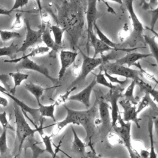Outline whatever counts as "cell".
<instances>
[{
	"label": "cell",
	"instance_id": "cb8c5ba5",
	"mask_svg": "<svg viewBox=\"0 0 158 158\" xmlns=\"http://www.w3.org/2000/svg\"><path fill=\"white\" fill-rule=\"evenodd\" d=\"M38 106V110L41 118L48 117L51 118L54 122H56V119L54 115L55 107L56 104L55 103L49 105H43L41 103Z\"/></svg>",
	"mask_w": 158,
	"mask_h": 158
},
{
	"label": "cell",
	"instance_id": "5bb4252c",
	"mask_svg": "<svg viewBox=\"0 0 158 158\" xmlns=\"http://www.w3.org/2000/svg\"><path fill=\"white\" fill-rule=\"evenodd\" d=\"M98 0H87V9L86 13V25H87V41L89 35L94 32L93 25L98 17V12L97 9Z\"/></svg>",
	"mask_w": 158,
	"mask_h": 158
},
{
	"label": "cell",
	"instance_id": "9a60e30c",
	"mask_svg": "<svg viewBox=\"0 0 158 158\" xmlns=\"http://www.w3.org/2000/svg\"><path fill=\"white\" fill-rule=\"evenodd\" d=\"M149 56H152L151 54H144L138 52L130 51L127 52V54L124 56L116 59L115 63L130 67L131 66L134 65L135 64L138 62L139 60L143 59Z\"/></svg>",
	"mask_w": 158,
	"mask_h": 158
},
{
	"label": "cell",
	"instance_id": "74e56055",
	"mask_svg": "<svg viewBox=\"0 0 158 158\" xmlns=\"http://www.w3.org/2000/svg\"><path fill=\"white\" fill-rule=\"evenodd\" d=\"M104 73L106 77L107 78V79H108V80L113 85L116 84V85L121 86V85H123L127 83L129 81L128 79H127V78H125V80H120L117 77L109 74V73H107L106 71H104Z\"/></svg>",
	"mask_w": 158,
	"mask_h": 158
},
{
	"label": "cell",
	"instance_id": "f6af8a7d",
	"mask_svg": "<svg viewBox=\"0 0 158 158\" xmlns=\"http://www.w3.org/2000/svg\"><path fill=\"white\" fill-rule=\"evenodd\" d=\"M88 146H89V148H91L90 151L89 152H87L86 155V157H89V158H102L101 157H100L99 155H98L93 146V144L92 143H89L87 144Z\"/></svg>",
	"mask_w": 158,
	"mask_h": 158
},
{
	"label": "cell",
	"instance_id": "603a6c76",
	"mask_svg": "<svg viewBox=\"0 0 158 158\" xmlns=\"http://www.w3.org/2000/svg\"><path fill=\"white\" fill-rule=\"evenodd\" d=\"M143 39L144 42L149 46L151 56H153L156 60L158 72V43L156 40V38L154 36H150L149 35H143Z\"/></svg>",
	"mask_w": 158,
	"mask_h": 158
},
{
	"label": "cell",
	"instance_id": "836d02e7",
	"mask_svg": "<svg viewBox=\"0 0 158 158\" xmlns=\"http://www.w3.org/2000/svg\"><path fill=\"white\" fill-rule=\"evenodd\" d=\"M50 51V49L48 48L47 46H38L37 48H35L31 50L30 52H29L28 54L23 55L21 57L22 58H30L33 57L38 56H42L44 55L48 52H49Z\"/></svg>",
	"mask_w": 158,
	"mask_h": 158
},
{
	"label": "cell",
	"instance_id": "8d00e7d4",
	"mask_svg": "<svg viewBox=\"0 0 158 158\" xmlns=\"http://www.w3.org/2000/svg\"><path fill=\"white\" fill-rule=\"evenodd\" d=\"M75 89H77V86H73L70 88L65 93L60 94L56 99L54 103L56 104V106L59 105H64L67 101H69V98L70 96V94L72 91H73Z\"/></svg>",
	"mask_w": 158,
	"mask_h": 158
},
{
	"label": "cell",
	"instance_id": "60d3db41",
	"mask_svg": "<svg viewBox=\"0 0 158 158\" xmlns=\"http://www.w3.org/2000/svg\"><path fill=\"white\" fill-rule=\"evenodd\" d=\"M108 141L109 143L112 145H116L117 144H122V141L120 136L114 131L113 132H110L107 136Z\"/></svg>",
	"mask_w": 158,
	"mask_h": 158
},
{
	"label": "cell",
	"instance_id": "9c48e42d",
	"mask_svg": "<svg viewBox=\"0 0 158 158\" xmlns=\"http://www.w3.org/2000/svg\"><path fill=\"white\" fill-rule=\"evenodd\" d=\"M23 22L26 26L27 29L26 36L21 46L19 48L17 52H25L29 48L40 43L42 41L41 36L43 30H33L30 25L29 20L26 18L23 19Z\"/></svg>",
	"mask_w": 158,
	"mask_h": 158
},
{
	"label": "cell",
	"instance_id": "e575fe53",
	"mask_svg": "<svg viewBox=\"0 0 158 158\" xmlns=\"http://www.w3.org/2000/svg\"><path fill=\"white\" fill-rule=\"evenodd\" d=\"M94 76H95L94 78L97 84L107 87L109 89H112L115 86V85L112 84L109 81L107 80V78L106 77L104 73H102L101 70L98 74H94Z\"/></svg>",
	"mask_w": 158,
	"mask_h": 158
},
{
	"label": "cell",
	"instance_id": "4dcf8cb0",
	"mask_svg": "<svg viewBox=\"0 0 158 158\" xmlns=\"http://www.w3.org/2000/svg\"><path fill=\"white\" fill-rule=\"evenodd\" d=\"M19 49L18 45L12 42L9 46L0 48V57L8 56L12 59H14L13 55L17 52Z\"/></svg>",
	"mask_w": 158,
	"mask_h": 158
},
{
	"label": "cell",
	"instance_id": "6da1fadb",
	"mask_svg": "<svg viewBox=\"0 0 158 158\" xmlns=\"http://www.w3.org/2000/svg\"><path fill=\"white\" fill-rule=\"evenodd\" d=\"M62 106L65 109L66 116L62 120L56 123L51 135L52 136L57 135L64 128L69 124L81 125L86 131V138L88 139V144L91 143V138L94 133L96 127L94 121L98 112L97 101L91 107L83 110H74L68 107L65 104Z\"/></svg>",
	"mask_w": 158,
	"mask_h": 158
},
{
	"label": "cell",
	"instance_id": "681fc988",
	"mask_svg": "<svg viewBox=\"0 0 158 158\" xmlns=\"http://www.w3.org/2000/svg\"><path fill=\"white\" fill-rule=\"evenodd\" d=\"M153 122H154V128L155 130L156 135L158 138V118H156L155 120H153Z\"/></svg>",
	"mask_w": 158,
	"mask_h": 158
},
{
	"label": "cell",
	"instance_id": "ee69618b",
	"mask_svg": "<svg viewBox=\"0 0 158 158\" xmlns=\"http://www.w3.org/2000/svg\"><path fill=\"white\" fill-rule=\"evenodd\" d=\"M28 1H29V0H15L14 4L12 7L10 9V10L12 12H13L14 10H15L19 8H20V7H22L26 6L28 4Z\"/></svg>",
	"mask_w": 158,
	"mask_h": 158
},
{
	"label": "cell",
	"instance_id": "f1b7e54d",
	"mask_svg": "<svg viewBox=\"0 0 158 158\" xmlns=\"http://www.w3.org/2000/svg\"><path fill=\"white\" fill-rule=\"evenodd\" d=\"M27 139L28 146H27L26 148H29L31 149L33 158H37L40 154L45 152L44 149H42L38 146V144H39V143L35 139V136L28 137Z\"/></svg>",
	"mask_w": 158,
	"mask_h": 158
},
{
	"label": "cell",
	"instance_id": "ffe728a7",
	"mask_svg": "<svg viewBox=\"0 0 158 158\" xmlns=\"http://www.w3.org/2000/svg\"><path fill=\"white\" fill-rule=\"evenodd\" d=\"M23 87L28 91L30 92L36 99L37 101L38 105L40 104V99L42 97V96L44 94V92L48 88L42 87L41 86H40L37 84L33 83H25L23 85Z\"/></svg>",
	"mask_w": 158,
	"mask_h": 158
},
{
	"label": "cell",
	"instance_id": "ba28073f",
	"mask_svg": "<svg viewBox=\"0 0 158 158\" xmlns=\"http://www.w3.org/2000/svg\"><path fill=\"white\" fill-rule=\"evenodd\" d=\"M123 89L120 85H115V86L110 89L106 96V100L110 104V109L111 110V126L112 127L115 126L117 123L118 117L120 115V110L118 107L119 99L123 97L122 91Z\"/></svg>",
	"mask_w": 158,
	"mask_h": 158
},
{
	"label": "cell",
	"instance_id": "7bdbcfd3",
	"mask_svg": "<svg viewBox=\"0 0 158 158\" xmlns=\"http://www.w3.org/2000/svg\"><path fill=\"white\" fill-rule=\"evenodd\" d=\"M23 23L22 21V14L20 12H17L15 14L14 21L11 26V30H18L22 27Z\"/></svg>",
	"mask_w": 158,
	"mask_h": 158
},
{
	"label": "cell",
	"instance_id": "5b68a950",
	"mask_svg": "<svg viewBox=\"0 0 158 158\" xmlns=\"http://www.w3.org/2000/svg\"><path fill=\"white\" fill-rule=\"evenodd\" d=\"M134 1L135 0H123V3L127 9L133 27V31L130 35V41L133 44H136L139 41L144 42L143 31L144 27L135 11L133 6Z\"/></svg>",
	"mask_w": 158,
	"mask_h": 158
},
{
	"label": "cell",
	"instance_id": "f5cc1de1",
	"mask_svg": "<svg viewBox=\"0 0 158 158\" xmlns=\"http://www.w3.org/2000/svg\"><path fill=\"white\" fill-rule=\"evenodd\" d=\"M146 0H140V3H139V4H140V6H144L145 4H146Z\"/></svg>",
	"mask_w": 158,
	"mask_h": 158
},
{
	"label": "cell",
	"instance_id": "7dc6e473",
	"mask_svg": "<svg viewBox=\"0 0 158 158\" xmlns=\"http://www.w3.org/2000/svg\"><path fill=\"white\" fill-rule=\"evenodd\" d=\"M12 13V11L10 9H6L2 7H0V15H7V16H10V14Z\"/></svg>",
	"mask_w": 158,
	"mask_h": 158
},
{
	"label": "cell",
	"instance_id": "d6986e66",
	"mask_svg": "<svg viewBox=\"0 0 158 158\" xmlns=\"http://www.w3.org/2000/svg\"><path fill=\"white\" fill-rule=\"evenodd\" d=\"M71 129L73 133V141L72 143V149L75 152L80 154V156H85L86 154V147L88 145L78 136L76 131L73 128V126L71 127Z\"/></svg>",
	"mask_w": 158,
	"mask_h": 158
},
{
	"label": "cell",
	"instance_id": "e0dca14e",
	"mask_svg": "<svg viewBox=\"0 0 158 158\" xmlns=\"http://www.w3.org/2000/svg\"><path fill=\"white\" fill-rule=\"evenodd\" d=\"M93 30H94L98 38L101 40L102 42H104V43H106L107 45L109 46L110 47L112 48L113 49H114L115 50H118V51H124V52H130V51H133V50H135V49H138V48H120L119 46L120 44L118 43H116L115 42H114L112 40H110L102 31L99 28V27L98 26L96 22H95L94 23L93 25Z\"/></svg>",
	"mask_w": 158,
	"mask_h": 158
},
{
	"label": "cell",
	"instance_id": "8992f818",
	"mask_svg": "<svg viewBox=\"0 0 158 158\" xmlns=\"http://www.w3.org/2000/svg\"><path fill=\"white\" fill-rule=\"evenodd\" d=\"M4 62L15 63L17 64L15 69L17 70H30L35 71L42 74L43 76L49 79L53 83H56L59 80L57 78H53L49 74L48 69L42 65H40L33 61L30 58H14L10 60H5Z\"/></svg>",
	"mask_w": 158,
	"mask_h": 158
},
{
	"label": "cell",
	"instance_id": "ab89813d",
	"mask_svg": "<svg viewBox=\"0 0 158 158\" xmlns=\"http://www.w3.org/2000/svg\"><path fill=\"white\" fill-rule=\"evenodd\" d=\"M0 123L2 127V128H7V130L10 129L12 131H15L14 128L10 125L9 123L6 111L0 113Z\"/></svg>",
	"mask_w": 158,
	"mask_h": 158
},
{
	"label": "cell",
	"instance_id": "d590c367",
	"mask_svg": "<svg viewBox=\"0 0 158 158\" xmlns=\"http://www.w3.org/2000/svg\"><path fill=\"white\" fill-rule=\"evenodd\" d=\"M152 101V100L150 95L147 93H144V95L142 97L141 99L138 102V103L137 104L136 110H137L138 114L140 113L145 108L149 106Z\"/></svg>",
	"mask_w": 158,
	"mask_h": 158
},
{
	"label": "cell",
	"instance_id": "484cf974",
	"mask_svg": "<svg viewBox=\"0 0 158 158\" xmlns=\"http://www.w3.org/2000/svg\"><path fill=\"white\" fill-rule=\"evenodd\" d=\"M9 75L14 80V86L12 88H10V90L9 91L12 94L14 95L15 93L16 88L22 84L23 81L27 80L28 78L29 75L28 74L24 73L19 71L16 72H10L9 73Z\"/></svg>",
	"mask_w": 158,
	"mask_h": 158
},
{
	"label": "cell",
	"instance_id": "b9f144b4",
	"mask_svg": "<svg viewBox=\"0 0 158 158\" xmlns=\"http://www.w3.org/2000/svg\"><path fill=\"white\" fill-rule=\"evenodd\" d=\"M151 14V20H150V28L154 29L155 25L158 20V6L153 9H151L150 11Z\"/></svg>",
	"mask_w": 158,
	"mask_h": 158
},
{
	"label": "cell",
	"instance_id": "f546056e",
	"mask_svg": "<svg viewBox=\"0 0 158 158\" xmlns=\"http://www.w3.org/2000/svg\"><path fill=\"white\" fill-rule=\"evenodd\" d=\"M50 30L53 35L54 40L55 43L57 45L61 46V45L62 44L63 35H64V33L65 29L61 28L57 25H52L50 27Z\"/></svg>",
	"mask_w": 158,
	"mask_h": 158
},
{
	"label": "cell",
	"instance_id": "7402d4cb",
	"mask_svg": "<svg viewBox=\"0 0 158 158\" xmlns=\"http://www.w3.org/2000/svg\"><path fill=\"white\" fill-rule=\"evenodd\" d=\"M7 128H2L0 135V158H13L7 143Z\"/></svg>",
	"mask_w": 158,
	"mask_h": 158
},
{
	"label": "cell",
	"instance_id": "db71d44e",
	"mask_svg": "<svg viewBox=\"0 0 158 158\" xmlns=\"http://www.w3.org/2000/svg\"><path fill=\"white\" fill-rule=\"evenodd\" d=\"M64 154H65V155H66V156H67V157H69V158H73V157H71V156H69V155H68V154H66V153H65V152H64Z\"/></svg>",
	"mask_w": 158,
	"mask_h": 158
},
{
	"label": "cell",
	"instance_id": "c3c4849f",
	"mask_svg": "<svg viewBox=\"0 0 158 158\" xmlns=\"http://www.w3.org/2000/svg\"><path fill=\"white\" fill-rule=\"evenodd\" d=\"M8 104H9L8 100L5 97L0 96V106L2 107H6L8 106Z\"/></svg>",
	"mask_w": 158,
	"mask_h": 158
},
{
	"label": "cell",
	"instance_id": "d4e9b609",
	"mask_svg": "<svg viewBox=\"0 0 158 158\" xmlns=\"http://www.w3.org/2000/svg\"><path fill=\"white\" fill-rule=\"evenodd\" d=\"M148 131L150 142L149 158H157V154L155 149L154 141V122L152 118H149L148 122Z\"/></svg>",
	"mask_w": 158,
	"mask_h": 158
},
{
	"label": "cell",
	"instance_id": "ac0fdd59",
	"mask_svg": "<svg viewBox=\"0 0 158 158\" xmlns=\"http://www.w3.org/2000/svg\"><path fill=\"white\" fill-rule=\"evenodd\" d=\"M43 128L44 127H43V122L41 123V127L40 130L38 131L39 133L40 134L41 138L42 139V141L44 144V151L46 152H48L50 154L52 158H56V154L57 152L60 151V146L61 144L62 140L59 143V144L57 146H56V150L54 151L52 146V136L51 135H48L45 134L43 131Z\"/></svg>",
	"mask_w": 158,
	"mask_h": 158
},
{
	"label": "cell",
	"instance_id": "f907efd6",
	"mask_svg": "<svg viewBox=\"0 0 158 158\" xmlns=\"http://www.w3.org/2000/svg\"><path fill=\"white\" fill-rule=\"evenodd\" d=\"M36 1V2L37 4V6L38 7V9L40 10V12L41 14V10H42V6H41V0H35Z\"/></svg>",
	"mask_w": 158,
	"mask_h": 158
},
{
	"label": "cell",
	"instance_id": "277c9868",
	"mask_svg": "<svg viewBox=\"0 0 158 158\" xmlns=\"http://www.w3.org/2000/svg\"><path fill=\"white\" fill-rule=\"evenodd\" d=\"M101 71H106L112 75H118L127 79H131L135 81L141 79V74L139 70H136L125 65H119L109 61L100 66Z\"/></svg>",
	"mask_w": 158,
	"mask_h": 158
},
{
	"label": "cell",
	"instance_id": "44dd1931",
	"mask_svg": "<svg viewBox=\"0 0 158 158\" xmlns=\"http://www.w3.org/2000/svg\"><path fill=\"white\" fill-rule=\"evenodd\" d=\"M136 85L139 86L141 92L148 93L152 100L158 105V89L152 88L151 85L146 83L141 78L136 81Z\"/></svg>",
	"mask_w": 158,
	"mask_h": 158
},
{
	"label": "cell",
	"instance_id": "1f68e13d",
	"mask_svg": "<svg viewBox=\"0 0 158 158\" xmlns=\"http://www.w3.org/2000/svg\"><path fill=\"white\" fill-rule=\"evenodd\" d=\"M134 146L132 145V148L140 158H149V151L144 148L143 143L140 141H136L133 143Z\"/></svg>",
	"mask_w": 158,
	"mask_h": 158
},
{
	"label": "cell",
	"instance_id": "bcb514c9",
	"mask_svg": "<svg viewBox=\"0 0 158 158\" xmlns=\"http://www.w3.org/2000/svg\"><path fill=\"white\" fill-rule=\"evenodd\" d=\"M157 2H158V0H149V1L148 2H146V4L142 7L144 10H147L150 7H154V5L156 4Z\"/></svg>",
	"mask_w": 158,
	"mask_h": 158
},
{
	"label": "cell",
	"instance_id": "4fadbf2b",
	"mask_svg": "<svg viewBox=\"0 0 158 158\" xmlns=\"http://www.w3.org/2000/svg\"><path fill=\"white\" fill-rule=\"evenodd\" d=\"M89 44L94 49V55L93 56V57H96L99 54H101L102 56L103 55V53L104 52H108L110 51H112L113 50H115L114 49L107 45L106 43L100 40L96 36L94 32L91 33V34L89 36L88 40L86 41V54L88 55H89Z\"/></svg>",
	"mask_w": 158,
	"mask_h": 158
},
{
	"label": "cell",
	"instance_id": "8fae6325",
	"mask_svg": "<svg viewBox=\"0 0 158 158\" xmlns=\"http://www.w3.org/2000/svg\"><path fill=\"white\" fill-rule=\"evenodd\" d=\"M78 56V52L70 50L62 49L60 51L59 57L60 67L58 72V80H60L65 75L66 70L75 61Z\"/></svg>",
	"mask_w": 158,
	"mask_h": 158
},
{
	"label": "cell",
	"instance_id": "d6a6232c",
	"mask_svg": "<svg viewBox=\"0 0 158 158\" xmlns=\"http://www.w3.org/2000/svg\"><path fill=\"white\" fill-rule=\"evenodd\" d=\"M21 34L18 32L0 29V38L3 42H7L15 38H21Z\"/></svg>",
	"mask_w": 158,
	"mask_h": 158
},
{
	"label": "cell",
	"instance_id": "f35d334b",
	"mask_svg": "<svg viewBox=\"0 0 158 158\" xmlns=\"http://www.w3.org/2000/svg\"><path fill=\"white\" fill-rule=\"evenodd\" d=\"M134 65H135L136 67H138L139 69V71L141 72V74H143L145 78H146L147 79H148L150 81H152L156 83V84H157L158 85V80L155 77V76L153 74L150 73L149 72H148L146 70L143 69L139 62H136Z\"/></svg>",
	"mask_w": 158,
	"mask_h": 158
},
{
	"label": "cell",
	"instance_id": "7c38bea8",
	"mask_svg": "<svg viewBox=\"0 0 158 158\" xmlns=\"http://www.w3.org/2000/svg\"><path fill=\"white\" fill-rule=\"evenodd\" d=\"M97 85L95 78H94L91 83L84 88L82 90L78 93L70 96L69 98V101H78L82 103L86 109L90 107L91 105V95L92 91L94 86Z\"/></svg>",
	"mask_w": 158,
	"mask_h": 158
},
{
	"label": "cell",
	"instance_id": "52a82bcc",
	"mask_svg": "<svg viewBox=\"0 0 158 158\" xmlns=\"http://www.w3.org/2000/svg\"><path fill=\"white\" fill-rule=\"evenodd\" d=\"M117 123H118V125H116L112 127L114 131L117 133L121 138L122 144L128 151L130 158H135L136 154L134 152L132 148V143L131 139V122H124L120 114L118 117Z\"/></svg>",
	"mask_w": 158,
	"mask_h": 158
},
{
	"label": "cell",
	"instance_id": "3957f363",
	"mask_svg": "<svg viewBox=\"0 0 158 158\" xmlns=\"http://www.w3.org/2000/svg\"><path fill=\"white\" fill-rule=\"evenodd\" d=\"M82 56L83 62L80 69V72L76 78L70 85V88L77 86V84L85 80L88 75L91 73L96 67L101 66L104 63L109 61L113 59L110 55H102L101 57H90L89 55L84 53L83 51H80Z\"/></svg>",
	"mask_w": 158,
	"mask_h": 158
},
{
	"label": "cell",
	"instance_id": "30bf717a",
	"mask_svg": "<svg viewBox=\"0 0 158 158\" xmlns=\"http://www.w3.org/2000/svg\"><path fill=\"white\" fill-rule=\"evenodd\" d=\"M118 104L123 108V120L125 122H133L138 128H140V121L141 120L138 116L136 106L133 104L129 101L123 99L118 101Z\"/></svg>",
	"mask_w": 158,
	"mask_h": 158
},
{
	"label": "cell",
	"instance_id": "83f0119b",
	"mask_svg": "<svg viewBox=\"0 0 158 158\" xmlns=\"http://www.w3.org/2000/svg\"><path fill=\"white\" fill-rule=\"evenodd\" d=\"M136 86V81L131 80V83L127 87L124 93H123V97L124 99L129 101L133 104L136 106L138 103V99L134 95V90Z\"/></svg>",
	"mask_w": 158,
	"mask_h": 158
},
{
	"label": "cell",
	"instance_id": "2e32d148",
	"mask_svg": "<svg viewBox=\"0 0 158 158\" xmlns=\"http://www.w3.org/2000/svg\"><path fill=\"white\" fill-rule=\"evenodd\" d=\"M97 103L98 112L99 114V118L101 120V125L103 127H107L111 124V118L109 112L110 106L103 98L97 101Z\"/></svg>",
	"mask_w": 158,
	"mask_h": 158
},
{
	"label": "cell",
	"instance_id": "4316f807",
	"mask_svg": "<svg viewBox=\"0 0 158 158\" xmlns=\"http://www.w3.org/2000/svg\"><path fill=\"white\" fill-rule=\"evenodd\" d=\"M42 41L46 44V46L49 48L50 49L57 51L61 46L57 45L54 39H52L51 35V30L49 29H45L43 31L42 36H41Z\"/></svg>",
	"mask_w": 158,
	"mask_h": 158
},
{
	"label": "cell",
	"instance_id": "7a4b0ae2",
	"mask_svg": "<svg viewBox=\"0 0 158 158\" xmlns=\"http://www.w3.org/2000/svg\"><path fill=\"white\" fill-rule=\"evenodd\" d=\"M14 113L15 123V139L13 150V158H17L20 156L25 141L30 136H35V133L38 132L40 126L35 125V128H32L27 122L23 113L20 107L17 104H14Z\"/></svg>",
	"mask_w": 158,
	"mask_h": 158
},
{
	"label": "cell",
	"instance_id": "816d5d0a",
	"mask_svg": "<svg viewBox=\"0 0 158 158\" xmlns=\"http://www.w3.org/2000/svg\"><path fill=\"white\" fill-rule=\"evenodd\" d=\"M104 1H106V0H104ZM109 1H112V2H116V3L119 4H120V5L123 4V0H109Z\"/></svg>",
	"mask_w": 158,
	"mask_h": 158
}]
</instances>
